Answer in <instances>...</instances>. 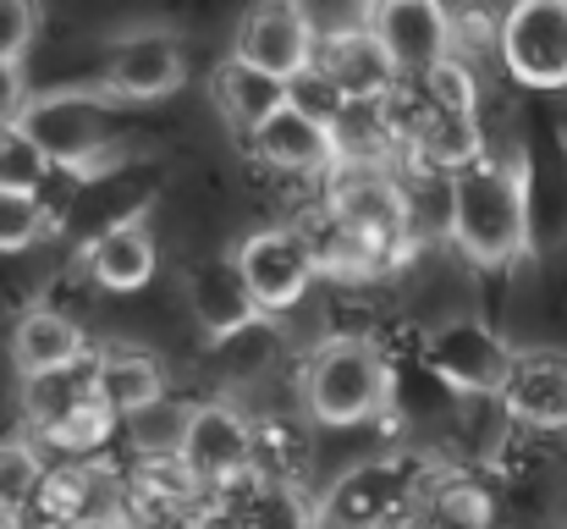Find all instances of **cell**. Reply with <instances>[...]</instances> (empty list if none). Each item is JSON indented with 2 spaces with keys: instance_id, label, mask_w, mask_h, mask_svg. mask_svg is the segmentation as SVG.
<instances>
[{
  "instance_id": "obj_26",
  "label": "cell",
  "mask_w": 567,
  "mask_h": 529,
  "mask_svg": "<svg viewBox=\"0 0 567 529\" xmlns=\"http://www.w3.org/2000/svg\"><path fill=\"white\" fill-rule=\"evenodd\" d=\"M50 161L39 155V144L22 133V122H0V187L6 193H44Z\"/></svg>"
},
{
  "instance_id": "obj_25",
  "label": "cell",
  "mask_w": 567,
  "mask_h": 529,
  "mask_svg": "<svg viewBox=\"0 0 567 529\" xmlns=\"http://www.w3.org/2000/svg\"><path fill=\"white\" fill-rule=\"evenodd\" d=\"M292 6H298V17H303V28L315 33V50H320V44L370 33L380 0H292Z\"/></svg>"
},
{
  "instance_id": "obj_15",
  "label": "cell",
  "mask_w": 567,
  "mask_h": 529,
  "mask_svg": "<svg viewBox=\"0 0 567 529\" xmlns=\"http://www.w3.org/2000/svg\"><path fill=\"white\" fill-rule=\"evenodd\" d=\"M496 403L524 430H567V353L518 348Z\"/></svg>"
},
{
  "instance_id": "obj_28",
  "label": "cell",
  "mask_w": 567,
  "mask_h": 529,
  "mask_svg": "<svg viewBox=\"0 0 567 529\" xmlns=\"http://www.w3.org/2000/svg\"><path fill=\"white\" fill-rule=\"evenodd\" d=\"M28 100H33V89H28L22 61H0V122H17Z\"/></svg>"
},
{
  "instance_id": "obj_16",
  "label": "cell",
  "mask_w": 567,
  "mask_h": 529,
  "mask_svg": "<svg viewBox=\"0 0 567 529\" xmlns=\"http://www.w3.org/2000/svg\"><path fill=\"white\" fill-rule=\"evenodd\" d=\"M83 271L105 293H138L161 271V243L144 215H116L83 243Z\"/></svg>"
},
{
  "instance_id": "obj_22",
  "label": "cell",
  "mask_w": 567,
  "mask_h": 529,
  "mask_svg": "<svg viewBox=\"0 0 567 529\" xmlns=\"http://www.w3.org/2000/svg\"><path fill=\"white\" fill-rule=\"evenodd\" d=\"M188 419H193V403L166 391V397H155V403H144L138 414L122 419V441L133 447L138 464H177L183 458Z\"/></svg>"
},
{
  "instance_id": "obj_27",
  "label": "cell",
  "mask_w": 567,
  "mask_h": 529,
  "mask_svg": "<svg viewBox=\"0 0 567 529\" xmlns=\"http://www.w3.org/2000/svg\"><path fill=\"white\" fill-rule=\"evenodd\" d=\"M39 33V0H0V61H22Z\"/></svg>"
},
{
  "instance_id": "obj_7",
  "label": "cell",
  "mask_w": 567,
  "mask_h": 529,
  "mask_svg": "<svg viewBox=\"0 0 567 529\" xmlns=\"http://www.w3.org/2000/svg\"><path fill=\"white\" fill-rule=\"evenodd\" d=\"M231 265L243 271L259 315H287L309 298V287L320 282V260L309 248V237L292 226V221H270V226H254L237 248H231Z\"/></svg>"
},
{
  "instance_id": "obj_4",
  "label": "cell",
  "mask_w": 567,
  "mask_h": 529,
  "mask_svg": "<svg viewBox=\"0 0 567 529\" xmlns=\"http://www.w3.org/2000/svg\"><path fill=\"white\" fill-rule=\"evenodd\" d=\"M22 133L39 144L50 172L61 176H100L111 166L116 133H111V100L94 89H39L22 105Z\"/></svg>"
},
{
  "instance_id": "obj_8",
  "label": "cell",
  "mask_w": 567,
  "mask_h": 529,
  "mask_svg": "<svg viewBox=\"0 0 567 529\" xmlns=\"http://www.w3.org/2000/svg\"><path fill=\"white\" fill-rule=\"evenodd\" d=\"M496 55L518 89H567V0H513L496 22Z\"/></svg>"
},
{
  "instance_id": "obj_11",
  "label": "cell",
  "mask_w": 567,
  "mask_h": 529,
  "mask_svg": "<svg viewBox=\"0 0 567 529\" xmlns=\"http://www.w3.org/2000/svg\"><path fill=\"white\" fill-rule=\"evenodd\" d=\"M370 33L391 55L396 78H424L457 55V11L446 0H380Z\"/></svg>"
},
{
  "instance_id": "obj_12",
  "label": "cell",
  "mask_w": 567,
  "mask_h": 529,
  "mask_svg": "<svg viewBox=\"0 0 567 529\" xmlns=\"http://www.w3.org/2000/svg\"><path fill=\"white\" fill-rule=\"evenodd\" d=\"M413 513V475L402 464L348 469L315 508L320 529H396Z\"/></svg>"
},
{
  "instance_id": "obj_1",
  "label": "cell",
  "mask_w": 567,
  "mask_h": 529,
  "mask_svg": "<svg viewBox=\"0 0 567 529\" xmlns=\"http://www.w3.org/2000/svg\"><path fill=\"white\" fill-rule=\"evenodd\" d=\"M529 176L518 161L480 155L452 172V248L480 271H507L529 254Z\"/></svg>"
},
{
  "instance_id": "obj_3",
  "label": "cell",
  "mask_w": 567,
  "mask_h": 529,
  "mask_svg": "<svg viewBox=\"0 0 567 529\" xmlns=\"http://www.w3.org/2000/svg\"><path fill=\"white\" fill-rule=\"evenodd\" d=\"M22 414H28L33 441H50L66 458H89V452H100L122 430V419L100 397L94 353L78 358V364H66V369H50V375L22 380Z\"/></svg>"
},
{
  "instance_id": "obj_6",
  "label": "cell",
  "mask_w": 567,
  "mask_h": 529,
  "mask_svg": "<svg viewBox=\"0 0 567 529\" xmlns=\"http://www.w3.org/2000/svg\"><path fill=\"white\" fill-rule=\"evenodd\" d=\"M320 204L331 221H342L348 232L370 237L385 254H413V232H408V193L396 166H331L320 182Z\"/></svg>"
},
{
  "instance_id": "obj_14",
  "label": "cell",
  "mask_w": 567,
  "mask_h": 529,
  "mask_svg": "<svg viewBox=\"0 0 567 529\" xmlns=\"http://www.w3.org/2000/svg\"><path fill=\"white\" fill-rule=\"evenodd\" d=\"M243 144H248V155H254L265 172H281V176H315V182H326V172L337 166L331 128H326L320 116L298 111L292 100H287L276 116H265Z\"/></svg>"
},
{
  "instance_id": "obj_2",
  "label": "cell",
  "mask_w": 567,
  "mask_h": 529,
  "mask_svg": "<svg viewBox=\"0 0 567 529\" xmlns=\"http://www.w3.org/2000/svg\"><path fill=\"white\" fill-rule=\"evenodd\" d=\"M298 397H303V414L326 430L370 425L391 403V364L370 337H326L303 358Z\"/></svg>"
},
{
  "instance_id": "obj_24",
  "label": "cell",
  "mask_w": 567,
  "mask_h": 529,
  "mask_svg": "<svg viewBox=\"0 0 567 529\" xmlns=\"http://www.w3.org/2000/svg\"><path fill=\"white\" fill-rule=\"evenodd\" d=\"M50 232H55V210L44 204V193H6L0 187V254H28Z\"/></svg>"
},
{
  "instance_id": "obj_5",
  "label": "cell",
  "mask_w": 567,
  "mask_h": 529,
  "mask_svg": "<svg viewBox=\"0 0 567 529\" xmlns=\"http://www.w3.org/2000/svg\"><path fill=\"white\" fill-rule=\"evenodd\" d=\"M513 343L480 315H446L424 332V369L441 391L468 403H496L513 369Z\"/></svg>"
},
{
  "instance_id": "obj_23",
  "label": "cell",
  "mask_w": 567,
  "mask_h": 529,
  "mask_svg": "<svg viewBox=\"0 0 567 529\" xmlns=\"http://www.w3.org/2000/svg\"><path fill=\"white\" fill-rule=\"evenodd\" d=\"M44 447L28 436V441H0V519H17L39 502L44 491Z\"/></svg>"
},
{
  "instance_id": "obj_18",
  "label": "cell",
  "mask_w": 567,
  "mask_h": 529,
  "mask_svg": "<svg viewBox=\"0 0 567 529\" xmlns=\"http://www.w3.org/2000/svg\"><path fill=\"white\" fill-rule=\"evenodd\" d=\"M315 67L326 72V83L348 100V105H380L396 94V67L391 55L380 50L375 33H353V39H337V44H320L315 50Z\"/></svg>"
},
{
  "instance_id": "obj_19",
  "label": "cell",
  "mask_w": 567,
  "mask_h": 529,
  "mask_svg": "<svg viewBox=\"0 0 567 529\" xmlns=\"http://www.w3.org/2000/svg\"><path fill=\"white\" fill-rule=\"evenodd\" d=\"M78 358H89V337H83V326L72 315H61L50 304L17 315V326H11V364H17L22 380L50 375V369H66Z\"/></svg>"
},
{
  "instance_id": "obj_10",
  "label": "cell",
  "mask_w": 567,
  "mask_h": 529,
  "mask_svg": "<svg viewBox=\"0 0 567 529\" xmlns=\"http://www.w3.org/2000/svg\"><path fill=\"white\" fill-rule=\"evenodd\" d=\"M254 458H259V430L254 419L231 403V397H209V403H193L188 436H183V469H188L193 486L215 491V486H237L254 475Z\"/></svg>"
},
{
  "instance_id": "obj_9",
  "label": "cell",
  "mask_w": 567,
  "mask_h": 529,
  "mask_svg": "<svg viewBox=\"0 0 567 529\" xmlns=\"http://www.w3.org/2000/svg\"><path fill=\"white\" fill-rule=\"evenodd\" d=\"M188 78V50L172 28L161 22H144V28H127L111 55H105V72H100V94L105 100H122V105H155L166 94H177Z\"/></svg>"
},
{
  "instance_id": "obj_13",
  "label": "cell",
  "mask_w": 567,
  "mask_h": 529,
  "mask_svg": "<svg viewBox=\"0 0 567 529\" xmlns=\"http://www.w3.org/2000/svg\"><path fill=\"white\" fill-rule=\"evenodd\" d=\"M231 55L270 72V78H281V83H292L315 67V33L303 28L292 0H254L237 22Z\"/></svg>"
},
{
  "instance_id": "obj_21",
  "label": "cell",
  "mask_w": 567,
  "mask_h": 529,
  "mask_svg": "<svg viewBox=\"0 0 567 529\" xmlns=\"http://www.w3.org/2000/svg\"><path fill=\"white\" fill-rule=\"evenodd\" d=\"M94 375H100V397L111 403L116 419H127L144 403L166 397V369L155 364V353H144L138 343H105V348H94Z\"/></svg>"
},
{
  "instance_id": "obj_20",
  "label": "cell",
  "mask_w": 567,
  "mask_h": 529,
  "mask_svg": "<svg viewBox=\"0 0 567 529\" xmlns=\"http://www.w3.org/2000/svg\"><path fill=\"white\" fill-rule=\"evenodd\" d=\"M209 100H215V111L226 116V128H237V133L248 139V133H254L265 116H276L292 94H287L281 78H270V72H259V67L226 55V61H215V72H209Z\"/></svg>"
},
{
  "instance_id": "obj_17",
  "label": "cell",
  "mask_w": 567,
  "mask_h": 529,
  "mask_svg": "<svg viewBox=\"0 0 567 529\" xmlns=\"http://www.w3.org/2000/svg\"><path fill=\"white\" fill-rule=\"evenodd\" d=\"M183 298H188L193 321H198V332L209 343H226V337H237V332L265 321L254 293H248V282H243V271L231 260H198V265H188Z\"/></svg>"
}]
</instances>
